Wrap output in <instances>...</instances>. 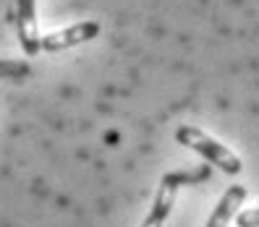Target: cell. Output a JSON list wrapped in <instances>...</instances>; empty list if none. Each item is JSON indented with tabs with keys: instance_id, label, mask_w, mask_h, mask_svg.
Listing matches in <instances>:
<instances>
[{
	"instance_id": "6da1fadb",
	"label": "cell",
	"mask_w": 259,
	"mask_h": 227,
	"mask_svg": "<svg viewBox=\"0 0 259 227\" xmlns=\"http://www.w3.org/2000/svg\"><path fill=\"white\" fill-rule=\"evenodd\" d=\"M176 139H178V144H184V146H189L194 151H199L204 159H209L212 164H218V167L223 173H228V175H238L241 167H243L238 154H233L228 146H223L220 141H215L212 136H207L204 131L194 128V126H181L176 131Z\"/></svg>"
},
{
	"instance_id": "7a4b0ae2",
	"label": "cell",
	"mask_w": 259,
	"mask_h": 227,
	"mask_svg": "<svg viewBox=\"0 0 259 227\" xmlns=\"http://www.w3.org/2000/svg\"><path fill=\"white\" fill-rule=\"evenodd\" d=\"M97 34H100L97 21H81V24H73L68 29H60V32H53L48 37H39V50L60 52V50H68V47H76V44H84L89 39H95Z\"/></svg>"
},
{
	"instance_id": "3957f363",
	"label": "cell",
	"mask_w": 259,
	"mask_h": 227,
	"mask_svg": "<svg viewBox=\"0 0 259 227\" xmlns=\"http://www.w3.org/2000/svg\"><path fill=\"white\" fill-rule=\"evenodd\" d=\"M16 3V29H19V42L26 55L39 52V29H37V11L34 0H13Z\"/></svg>"
},
{
	"instance_id": "277c9868",
	"label": "cell",
	"mask_w": 259,
	"mask_h": 227,
	"mask_svg": "<svg viewBox=\"0 0 259 227\" xmlns=\"http://www.w3.org/2000/svg\"><path fill=\"white\" fill-rule=\"evenodd\" d=\"M176 193H178V183L173 180V175H165V178L160 180L157 196H155V201H152V206H149V211H147L142 227H162L165 219L170 217V211H173Z\"/></svg>"
},
{
	"instance_id": "5b68a950",
	"label": "cell",
	"mask_w": 259,
	"mask_h": 227,
	"mask_svg": "<svg viewBox=\"0 0 259 227\" xmlns=\"http://www.w3.org/2000/svg\"><path fill=\"white\" fill-rule=\"evenodd\" d=\"M243 199H246V188H243V186H231V188L223 193V199L215 206V211L209 214L207 227H228V224H231V219L236 217L238 206L243 204Z\"/></svg>"
},
{
	"instance_id": "8992f818",
	"label": "cell",
	"mask_w": 259,
	"mask_h": 227,
	"mask_svg": "<svg viewBox=\"0 0 259 227\" xmlns=\"http://www.w3.org/2000/svg\"><path fill=\"white\" fill-rule=\"evenodd\" d=\"M32 73L29 63L24 60H0V79H8V81H21Z\"/></svg>"
},
{
	"instance_id": "52a82bcc",
	"label": "cell",
	"mask_w": 259,
	"mask_h": 227,
	"mask_svg": "<svg viewBox=\"0 0 259 227\" xmlns=\"http://www.w3.org/2000/svg\"><path fill=\"white\" fill-rule=\"evenodd\" d=\"M259 224V209L251 206L249 211H243V214L238 217V227H256Z\"/></svg>"
}]
</instances>
